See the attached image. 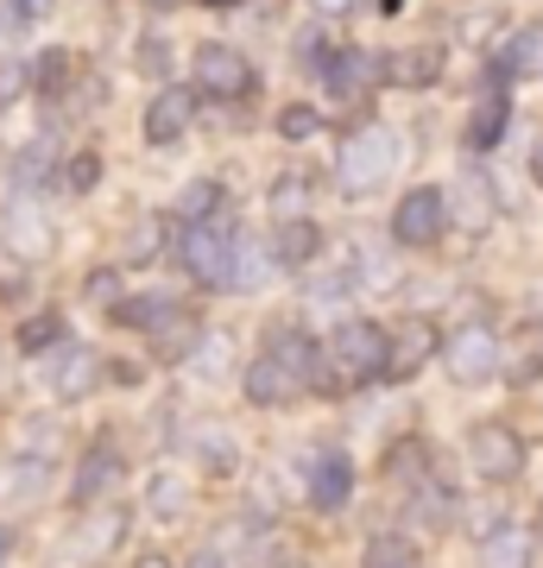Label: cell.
Segmentation results:
<instances>
[{
    "label": "cell",
    "mask_w": 543,
    "mask_h": 568,
    "mask_svg": "<svg viewBox=\"0 0 543 568\" xmlns=\"http://www.w3.org/2000/svg\"><path fill=\"white\" fill-rule=\"evenodd\" d=\"M392 171H399V133L366 126V133H354V140L342 145V196H366V190H380Z\"/></svg>",
    "instance_id": "6da1fadb"
},
{
    "label": "cell",
    "mask_w": 543,
    "mask_h": 568,
    "mask_svg": "<svg viewBox=\"0 0 543 568\" xmlns=\"http://www.w3.org/2000/svg\"><path fill=\"white\" fill-rule=\"evenodd\" d=\"M335 366H342V379H354V386L380 379L385 366H392V335L380 323H342L335 328Z\"/></svg>",
    "instance_id": "7a4b0ae2"
},
{
    "label": "cell",
    "mask_w": 543,
    "mask_h": 568,
    "mask_svg": "<svg viewBox=\"0 0 543 568\" xmlns=\"http://www.w3.org/2000/svg\"><path fill=\"white\" fill-rule=\"evenodd\" d=\"M443 222H449V196L436 190V183L404 190L399 209H392V241L399 246H430L436 234H443Z\"/></svg>",
    "instance_id": "3957f363"
},
{
    "label": "cell",
    "mask_w": 543,
    "mask_h": 568,
    "mask_svg": "<svg viewBox=\"0 0 543 568\" xmlns=\"http://www.w3.org/2000/svg\"><path fill=\"white\" fill-rule=\"evenodd\" d=\"M228 253H234V241H222L209 222H190L183 227V241H178L183 272H190L197 284H209V291H222V284L234 278V260H228Z\"/></svg>",
    "instance_id": "277c9868"
},
{
    "label": "cell",
    "mask_w": 543,
    "mask_h": 568,
    "mask_svg": "<svg viewBox=\"0 0 543 568\" xmlns=\"http://www.w3.org/2000/svg\"><path fill=\"white\" fill-rule=\"evenodd\" d=\"M443 361H449V373H455L462 386L493 379V373H500V335L481 328V323H467V328H455V335L443 342Z\"/></svg>",
    "instance_id": "5b68a950"
},
{
    "label": "cell",
    "mask_w": 543,
    "mask_h": 568,
    "mask_svg": "<svg viewBox=\"0 0 543 568\" xmlns=\"http://www.w3.org/2000/svg\"><path fill=\"white\" fill-rule=\"evenodd\" d=\"M467 462H474V474H486V480H512L524 467V443L519 429L505 424H481L474 436H467Z\"/></svg>",
    "instance_id": "8992f818"
},
{
    "label": "cell",
    "mask_w": 543,
    "mask_h": 568,
    "mask_svg": "<svg viewBox=\"0 0 543 568\" xmlns=\"http://www.w3.org/2000/svg\"><path fill=\"white\" fill-rule=\"evenodd\" d=\"M197 89L209 95H253V63L228 44H202L197 51Z\"/></svg>",
    "instance_id": "52a82bcc"
},
{
    "label": "cell",
    "mask_w": 543,
    "mask_h": 568,
    "mask_svg": "<svg viewBox=\"0 0 543 568\" xmlns=\"http://www.w3.org/2000/svg\"><path fill=\"white\" fill-rule=\"evenodd\" d=\"M197 121V95L190 89H159L152 102H145V140L152 145H178Z\"/></svg>",
    "instance_id": "ba28073f"
},
{
    "label": "cell",
    "mask_w": 543,
    "mask_h": 568,
    "mask_svg": "<svg viewBox=\"0 0 543 568\" xmlns=\"http://www.w3.org/2000/svg\"><path fill=\"white\" fill-rule=\"evenodd\" d=\"M443 347V335H436V323H423V316H411V323H399V335H392V379H411L430 354Z\"/></svg>",
    "instance_id": "9c48e42d"
},
{
    "label": "cell",
    "mask_w": 543,
    "mask_h": 568,
    "mask_svg": "<svg viewBox=\"0 0 543 568\" xmlns=\"http://www.w3.org/2000/svg\"><path fill=\"white\" fill-rule=\"evenodd\" d=\"M298 392H303V379L279 361V354H265V361L247 366V398H253V405H265V410H272V405H291Z\"/></svg>",
    "instance_id": "30bf717a"
},
{
    "label": "cell",
    "mask_w": 543,
    "mask_h": 568,
    "mask_svg": "<svg viewBox=\"0 0 543 568\" xmlns=\"http://www.w3.org/2000/svg\"><path fill=\"white\" fill-rule=\"evenodd\" d=\"M348 493H354V467H348V455H322L316 474H310V499H316V511H342Z\"/></svg>",
    "instance_id": "8fae6325"
},
{
    "label": "cell",
    "mask_w": 543,
    "mask_h": 568,
    "mask_svg": "<svg viewBox=\"0 0 543 568\" xmlns=\"http://www.w3.org/2000/svg\"><path fill=\"white\" fill-rule=\"evenodd\" d=\"M531 549H537V537L524 525H500L481 544V568H531Z\"/></svg>",
    "instance_id": "7c38bea8"
},
{
    "label": "cell",
    "mask_w": 543,
    "mask_h": 568,
    "mask_svg": "<svg viewBox=\"0 0 543 568\" xmlns=\"http://www.w3.org/2000/svg\"><path fill=\"white\" fill-rule=\"evenodd\" d=\"M505 121H512V102H505V95L474 102V114H467V126H462L467 152H493V145H500V133H505Z\"/></svg>",
    "instance_id": "4fadbf2b"
},
{
    "label": "cell",
    "mask_w": 543,
    "mask_h": 568,
    "mask_svg": "<svg viewBox=\"0 0 543 568\" xmlns=\"http://www.w3.org/2000/svg\"><path fill=\"white\" fill-rule=\"evenodd\" d=\"M101 379V361L89 354V347H63V361H58V379H51V392L58 398H89Z\"/></svg>",
    "instance_id": "5bb4252c"
},
{
    "label": "cell",
    "mask_w": 543,
    "mask_h": 568,
    "mask_svg": "<svg viewBox=\"0 0 543 568\" xmlns=\"http://www.w3.org/2000/svg\"><path fill=\"white\" fill-rule=\"evenodd\" d=\"M436 77H443V51H436V44H423V51H404V58H392V82H399V89H430Z\"/></svg>",
    "instance_id": "9a60e30c"
},
{
    "label": "cell",
    "mask_w": 543,
    "mask_h": 568,
    "mask_svg": "<svg viewBox=\"0 0 543 568\" xmlns=\"http://www.w3.org/2000/svg\"><path fill=\"white\" fill-rule=\"evenodd\" d=\"M7 234H13V253H26V260H39L44 246H51V222H39L32 203H20L13 215H7Z\"/></svg>",
    "instance_id": "2e32d148"
},
{
    "label": "cell",
    "mask_w": 543,
    "mask_h": 568,
    "mask_svg": "<svg viewBox=\"0 0 543 568\" xmlns=\"http://www.w3.org/2000/svg\"><path fill=\"white\" fill-rule=\"evenodd\" d=\"M284 265H310L322 253V234H316V222H291L284 215V227H279V246H272Z\"/></svg>",
    "instance_id": "e0dca14e"
},
{
    "label": "cell",
    "mask_w": 543,
    "mask_h": 568,
    "mask_svg": "<svg viewBox=\"0 0 543 568\" xmlns=\"http://www.w3.org/2000/svg\"><path fill=\"white\" fill-rule=\"evenodd\" d=\"M114 480H121V455H114V448H101V455H89V462H82V474H77V499L89 506V499H95V493H108Z\"/></svg>",
    "instance_id": "ac0fdd59"
},
{
    "label": "cell",
    "mask_w": 543,
    "mask_h": 568,
    "mask_svg": "<svg viewBox=\"0 0 543 568\" xmlns=\"http://www.w3.org/2000/svg\"><path fill=\"white\" fill-rule=\"evenodd\" d=\"M505 70H519V77H543V20L524 26L519 39H512V51H505Z\"/></svg>",
    "instance_id": "d6986e66"
},
{
    "label": "cell",
    "mask_w": 543,
    "mask_h": 568,
    "mask_svg": "<svg viewBox=\"0 0 543 568\" xmlns=\"http://www.w3.org/2000/svg\"><path fill=\"white\" fill-rule=\"evenodd\" d=\"M322 70H329V89H335V95H354V89L373 77V63H366L361 51H335V58L322 63Z\"/></svg>",
    "instance_id": "ffe728a7"
},
{
    "label": "cell",
    "mask_w": 543,
    "mask_h": 568,
    "mask_svg": "<svg viewBox=\"0 0 543 568\" xmlns=\"http://www.w3.org/2000/svg\"><path fill=\"white\" fill-rule=\"evenodd\" d=\"M215 203H222V190H215V183H183L178 215H183V222H209V215H215Z\"/></svg>",
    "instance_id": "44dd1931"
},
{
    "label": "cell",
    "mask_w": 543,
    "mask_h": 568,
    "mask_svg": "<svg viewBox=\"0 0 543 568\" xmlns=\"http://www.w3.org/2000/svg\"><path fill=\"white\" fill-rule=\"evenodd\" d=\"M279 361L291 366V373H298L303 386H310V379H316V347L303 342V335H284V342H279Z\"/></svg>",
    "instance_id": "7402d4cb"
},
{
    "label": "cell",
    "mask_w": 543,
    "mask_h": 568,
    "mask_svg": "<svg viewBox=\"0 0 543 568\" xmlns=\"http://www.w3.org/2000/svg\"><path fill=\"white\" fill-rule=\"evenodd\" d=\"M95 183H101V159H95V152H77V159L63 164V190H77V196H82V190H95Z\"/></svg>",
    "instance_id": "603a6c76"
},
{
    "label": "cell",
    "mask_w": 543,
    "mask_h": 568,
    "mask_svg": "<svg viewBox=\"0 0 543 568\" xmlns=\"http://www.w3.org/2000/svg\"><path fill=\"white\" fill-rule=\"evenodd\" d=\"M58 335H63V323H58V316H32V323L20 328V347H26V354H39V347H51Z\"/></svg>",
    "instance_id": "cb8c5ba5"
},
{
    "label": "cell",
    "mask_w": 543,
    "mask_h": 568,
    "mask_svg": "<svg viewBox=\"0 0 543 568\" xmlns=\"http://www.w3.org/2000/svg\"><path fill=\"white\" fill-rule=\"evenodd\" d=\"M366 568H411V549H404L399 537H373V549H366Z\"/></svg>",
    "instance_id": "d4e9b609"
},
{
    "label": "cell",
    "mask_w": 543,
    "mask_h": 568,
    "mask_svg": "<svg viewBox=\"0 0 543 568\" xmlns=\"http://www.w3.org/2000/svg\"><path fill=\"white\" fill-rule=\"evenodd\" d=\"M152 511H159V518H183V487L171 480V474L152 480Z\"/></svg>",
    "instance_id": "484cf974"
},
{
    "label": "cell",
    "mask_w": 543,
    "mask_h": 568,
    "mask_svg": "<svg viewBox=\"0 0 543 568\" xmlns=\"http://www.w3.org/2000/svg\"><path fill=\"white\" fill-rule=\"evenodd\" d=\"M316 126H322L316 108H284V114H279V133H284V140H310Z\"/></svg>",
    "instance_id": "4316f807"
},
{
    "label": "cell",
    "mask_w": 543,
    "mask_h": 568,
    "mask_svg": "<svg viewBox=\"0 0 543 568\" xmlns=\"http://www.w3.org/2000/svg\"><path fill=\"white\" fill-rule=\"evenodd\" d=\"M20 95H26V63L0 58V108H13Z\"/></svg>",
    "instance_id": "83f0119b"
},
{
    "label": "cell",
    "mask_w": 543,
    "mask_h": 568,
    "mask_svg": "<svg viewBox=\"0 0 543 568\" xmlns=\"http://www.w3.org/2000/svg\"><path fill=\"white\" fill-rule=\"evenodd\" d=\"M121 316L127 323H164V316H171V304H164V297H145V304H121Z\"/></svg>",
    "instance_id": "f1b7e54d"
},
{
    "label": "cell",
    "mask_w": 543,
    "mask_h": 568,
    "mask_svg": "<svg viewBox=\"0 0 543 568\" xmlns=\"http://www.w3.org/2000/svg\"><path fill=\"white\" fill-rule=\"evenodd\" d=\"M202 462L209 467H234V448H228L222 429H202Z\"/></svg>",
    "instance_id": "f546056e"
},
{
    "label": "cell",
    "mask_w": 543,
    "mask_h": 568,
    "mask_svg": "<svg viewBox=\"0 0 543 568\" xmlns=\"http://www.w3.org/2000/svg\"><path fill=\"white\" fill-rule=\"evenodd\" d=\"M159 253V222H145V234L133 241V260H152Z\"/></svg>",
    "instance_id": "4dcf8cb0"
},
{
    "label": "cell",
    "mask_w": 543,
    "mask_h": 568,
    "mask_svg": "<svg viewBox=\"0 0 543 568\" xmlns=\"http://www.w3.org/2000/svg\"><path fill=\"white\" fill-rule=\"evenodd\" d=\"M190 568H228V562H222V556H215V549H202V556H197V562H190Z\"/></svg>",
    "instance_id": "1f68e13d"
},
{
    "label": "cell",
    "mask_w": 543,
    "mask_h": 568,
    "mask_svg": "<svg viewBox=\"0 0 543 568\" xmlns=\"http://www.w3.org/2000/svg\"><path fill=\"white\" fill-rule=\"evenodd\" d=\"M531 354H537V366H543V323L531 328Z\"/></svg>",
    "instance_id": "d6a6232c"
},
{
    "label": "cell",
    "mask_w": 543,
    "mask_h": 568,
    "mask_svg": "<svg viewBox=\"0 0 543 568\" xmlns=\"http://www.w3.org/2000/svg\"><path fill=\"white\" fill-rule=\"evenodd\" d=\"M7 549H13V537H7V530H0V562H7Z\"/></svg>",
    "instance_id": "836d02e7"
},
{
    "label": "cell",
    "mask_w": 543,
    "mask_h": 568,
    "mask_svg": "<svg viewBox=\"0 0 543 568\" xmlns=\"http://www.w3.org/2000/svg\"><path fill=\"white\" fill-rule=\"evenodd\" d=\"M531 164H537V178H543V140H537V152H531Z\"/></svg>",
    "instance_id": "e575fe53"
},
{
    "label": "cell",
    "mask_w": 543,
    "mask_h": 568,
    "mask_svg": "<svg viewBox=\"0 0 543 568\" xmlns=\"http://www.w3.org/2000/svg\"><path fill=\"white\" fill-rule=\"evenodd\" d=\"M140 568H171V562H159V556H145V562Z\"/></svg>",
    "instance_id": "d590c367"
},
{
    "label": "cell",
    "mask_w": 543,
    "mask_h": 568,
    "mask_svg": "<svg viewBox=\"0 0 543 568\" xmlns=\"http://www.w3.org/2000/svg\"><path fill=\"white\" fill-rule=\"evenodd\" d=\"M202 7H241V0H202Z\"/></svg>",
    "instance_id": "8d00e7d4"
},
{
    "label": "cell",
    "mask_w": 543,
    "mask_h": 568,
    "mask_svg": "<svg viewBox=\"0 0 543 568\" xmlns=\"http://www.w3.org/2000/svg\"><path fill=\"white\" fill-rule=\"evenodd\" d=\"M145 7H183V0H145Z\"/></svg>",
    "instance_id": "74e56055"
},
{
    "label": "cell",
    "mask_w": 543,
    "mask_h": 568,
    "mask_svg": "<svg viewBox=\"0 0 543 568\" xmlns=\"http://www.w3.org/2000/svg\"><path fill=\"white\" fill-rule=\"evenodd\" d=\"M322 7H329V13H335V7H348V0H322Z\"/></svg>",
    "instance_id": "f35d334b"
},
{
    "label": "cell",
    "mask_w": 543,
    "mask_h": 568,
    "mask_svg": "<svg viewBox=\"0 0 543 568\" xmlns=\"http://www.w3.org/2000/svg\"><path fill=\"white\" fill-rule=\"evenodd\" d=\"M0 379H7V361H0Z\"/></svg>",
    "instance_id": "ab89813d"
},
{
    "label": "cell",
    "mask_w": 543,
    "mask_h": 568,
    "mask_svg": "<svg viewBox=\"0 0 543 568\" xmlns=\"http://www.w3.org/2000/svg\"><path fill=\"white\" fill-rule=\"evenodd\" d=\"M20 7H26V0H20Z\"/></svg>",
    "instance_id": "60d3db41"
}]
</instances>
